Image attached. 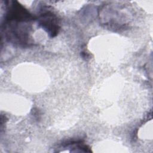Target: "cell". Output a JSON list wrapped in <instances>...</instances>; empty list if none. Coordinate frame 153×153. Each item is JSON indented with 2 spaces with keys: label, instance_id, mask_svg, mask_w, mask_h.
I'll return each instance as SVG.
<instances>
[{
  "label": "cell",
  "instance_id": "obj_1",
  "mask_svg": "<svg viewBox=\"0 0 153 153\" xmlns=\"http://www.w3.org/2000/svg\"><path fill=\"white\" fill-rule=\"evenodd\" d=\"M39 24L41 26L53 37L56 36L59 30V25L57 17L51 12L43 13L39 18Z\"/></svg>",
  "mask_w": 153,
  "mask_h": 153
}]
</instances>
